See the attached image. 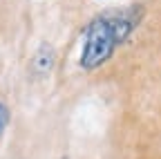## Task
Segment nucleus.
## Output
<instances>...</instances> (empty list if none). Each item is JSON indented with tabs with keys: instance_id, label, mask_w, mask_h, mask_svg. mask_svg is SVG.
Masks as SVG:
<instances>
[{
	"instance_id": "obj_1",
	"label": "nucleus",
	"mask_w": 161,
	"mask_h": 159,
	"mask_svg": "<svg viewBox=\"0 0 161 159\" xmlns=\"http://www.w3.org/2000/svg\"><path fill=\"white\" fill-rule=\"evenodd\" d=\"M136 23H139V14L134 9L108 11V14L96 16L85 29L83 49H80V56H78L80 70L92 72L101 65H105L116 52V47L128 41V36L134 31Z\"/></svg>"
},
{
	"instance_id": "obj_2",
	"label": "nucleus",
	"mask_w": 161,
	"mask_h": 159,
	"mask_svg": "<svg viewBox=\"0 0 161 159\" xmlns=\"http://www.w3.org/2000/svg\"><path fill=\"white\" fill-rule=\"evenodd\" d=\"M7 126H9V108L0 101V137H3V132L7 130Z\"/></svg>"
}]
</instances>
